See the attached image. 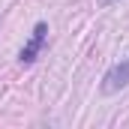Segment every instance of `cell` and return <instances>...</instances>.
Returning a JSON list of instances; mask_svg holds the SVG:
<instances>
[{
	"mask_svg": "<svg viewBox=\"0 0 129 129\" xmlns=\"http://www.w3.org/2000/svg\"><path fill=\"white\" fill-rule=\"evenodd\" d=\"M126 84H129V60H120V63H114L105 72V78H102V93H117V90L126 87Z\"/></svg>",
	"mask_w": 129,
	"mask_h": 129,
	"instance_id": "obj_1",
	"label": "cell"
},
{
	"mask_svg": "<svg viewBox=\"0 0 129 129\" xmlns=\"http://www.w3.org/2000/svg\"><path fill=\"white\" fill-rule=\"evenodd\" d=\"M45 39H48V24H36L30 33V39H27V45L21 48V63H33L36 60V54L42 51V45H45Z\"/></svg>",
	"mask_w": 129,
	"mask_h": 129,
	"instance_id": "obj_2",
	"label": "cell"
},
{
	"mask_svg": "<svg viewBox=\"0 0 129 129\" xmlns=\"http://www.w3.org/2000/svg\"><path fill=\"white\" fill-rule=\"evenodd\" d=\"M99 6H111V3H117V0H96Z\"/></svg>",
	"mask_w": 129,
	"mask_h": 129,
	"instance_id": "obj_3",
	"label": "cell"
}]
</instances>
